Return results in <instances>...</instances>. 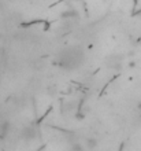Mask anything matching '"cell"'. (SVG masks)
Returning <instances> with one entry per match:
<instances>
[{"label": "cell", "mask_w": 141, "mask_h": 151, "mask_svg": "<svg viewBox=\"0 0 141 151\" xmlns=\"http://www.w3.org/2000/svg\"><path fill=\"white\" fill-rule=\"evenodd\" d=\"M8 128H10V124L7 121H4V122L0 124V135L1 136H6L8 132Z\"/></svg>", "instance_id": "cell-4"}, {"label": "cell", "mask_w": 141, "mask_h": 151, "mask_svg": "<svg viewBox=\"0 0 141 151\" xmlns=\"http://www.w3.org/2000/svg\"><path fill=\"white\" fill-rule=\"evenodd\" d=\"M36 128L34 127H26L22 129V132H21V136H22V139L25 140V142H30V140L36 139Z\"/></svg>", "instance_id": "cell-2"}, {"label": "cell", "mask_w": 141, "mask_h": 151, "mask_svg": "<svg viewBox=\"0 0 141 151\" xmlns=\"http://www.w3.org/2000/svg\"><path fill=\"white\" fill-rule=\"evenodd\" d=\"M56 56H58L56 62L59 63V66L62 69L70 70V69H75L78 65L82 63L85 55L81 48H67Z\"/></svg>", "instance_id": "cell-1"}, {"label": "cell", "mask_w": 141, "mask_h": 151, "mask_svg": "<svg viewBox=\"0 0 141 151\" xmlns=\"http://www.w3.org/2000/svg\"><path fill=\"white\" fill-rule=\"evenodd\" d=\"M97 144H99V142H97V139L96 137H88V139L85 140V148L86 150H94V148L97 147Z\"/></svg>", "instance_id": "cell-3"}]
</instances>
